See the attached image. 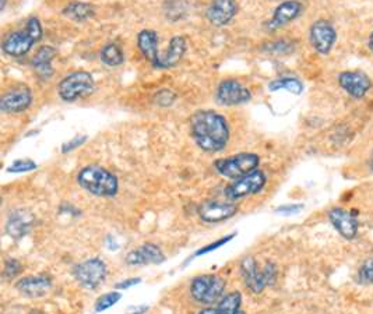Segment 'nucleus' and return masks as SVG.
<instances>
[{"instance_id":"obj_34","label":"nucleus","mask_w":373,"mask_h":314,"mask_svg":"<svg viewBox=\"0 0 373 314\" xmlns=\"http://www.w3.org/2000/svg\"><path fill=\"white\" fill-rule=\"evenodd\" d=\"M232 238H235V233H231V235H228V236H225V238H221L219 240H217V242H214V243H210V245H207V246L201 247L199 251H196V253H194V256H196V257H199V256H203V254L211 253V251H214V250L219 249L221 246H224L225 243H228V242H229Z\"/></svg>"},{"instance_id":"obj_15","label":"nucleus","mask_w":373,"mask_h":314,"mask_svg":"<svg viewBox=\"0 0 373 314\" xmlns=\"http://www.w3.org/2000/svg\"><path fill=\"white\" fill-rule=\"evenodd\" d=\"M33 99L34 95L28 85L13 87L0 99V109L3 113H22L31 106Z\"/></svg>"},{"instance_id":"obj_3","label":"nucleus","mask_w":373,"mask_h":314,"mask_svg":"<svg viewBox=\"0 0 373 314\" xmlns=\"http://www.w3.org/2000/svg\"><path fill=\"white\" fill-rule=\"evenodd\" d=\"M44 30L38 17H30L24 30H17L9 34L3 44L2 51L10 58H23L26 56L35 44L42 40Z\"/></svg>"},{"instance_id":"obj_1","label":"nucleus","mask_w":373,"mask_h":314,"mask_svg":"<svg viewBox=\"0 0 373 314\" xmlns=\"http://www.w3.org/2000/svg\"><path fill=\"white\" fill-rule=\"evenodd\" d=\"M190 134L196 145L207 154L225 149L231 137L226 119L210 109L199 110L190 117Z\"/></svg>"},{"instance_id":"obj_12","label":"nucleus","mask_w":373,"mask_h":314,"mask_svg":"<svg viewBox=\"0 0 373 314\" xmlns=\"http://www.w3.org/2000/svg\"><path fill=\"white\" fill-rule=\"evenodd\" d=\"M251 99H252L251 90L235 78L221 81L215 92V101L221 106H238L247 104Z\"/></svg>"},{"instance_id":"obj_17","label":"nucleus","mask_w":373,"mask_h":314,"mask_svg":"<svg viewBox=\"0 0 373 314\" xmlns=\"http://www.w3.org/2000/svg\"><path fill=\"white\" fill-rule=\"evenodd\" d=\"M35 225V215L28 210H15L6 221V232L10 238L20 240L27 236Z\"/></svg>"},{"instance_id":"obj_31","label":"nucleus","mask_w":373,"mask_h":314,"mask_svg":"<svg viewBox=\"0 0 373 314\" xmlns=\"http://www.w3.org/2000/svg\"><path fill=\"white\" fill-rule=\"evenodd\" d=\"M176 101V94L171 90H161L154 95V104L160 108H169Z\"/></svg>"},{"instance_id":"obj_29","label":"nucleus","mask_w":373,"mask_h":314,"mask_svg":"<svg viewBox=\"0 0 373 314\" xmlns=\"http://www.w3.org/2000/svg\"><path fill=\"white\" fill-rule=\"evenodd\" d=\"M267 52H272L273 55H283V53H290L294 51V44L287 40H280V41H273L272 44H267L265 48Z\"/></svg>"},{"instance_id":"obj_23","label":"nucleus","mask_w":373,"mask_h":314,"mask_svg":"<svg viewBox=\"0 0 373 314\" xmlns=\"http://www.w3.org/2000/svg\"><path fill=\"white\" fill-rule=\"evenodd\" d=\"M56 56V49L49 45L41 47L34 59H33V69L35 70L38 78L47 81L53 76V67H52V60Z\"/></svg>"},{"instance_id":"obj_10","label":"nucleus","mask_w":373,"mask_h":314,"mask_svg":"<svg viewBox=\"0 0 373 314\" xmlns=\"http://www.w3.org/2000/svg\"><path fill=\"white\" fill-rule=\"evenodd\" d=\"M337 30L327 19H319L309 27V42L320 56H329L337 42Z\"/></svg>"},{"instance_id":"obj_16","label":"nucleus","mask_w":373,"mask_h":314,"mask_svg":"<svg viewBox=\"0 0 373 314\" xmlns=\"http://www.w3.org/2000/svg\"><path fill=\"white\" fill-rule=\"evenodd\" d=\"M236 0H213L206 10V19L214 27L228 26L238 15Z\"/></svg>"},{"instance_id":"obj_8","label":"nucleus","mask_w":373,"mask_h":314,"mask_svg":"<svg viewBox=\"0 0 373 314\" xmlns=\"http://www.w3.org/2000/svg\"><path fill=\"white\" fill-rule=\"evenodd\" d=\"M266 185H267L266 174L260 170H256L239 179L232 181V183H229L225 188L224 195L229 201H238L260 193L266 188Z\"/></svg>"},{"instance_id":"obj_41","label":"nucleus","mask_w":373,"mask_h":314,"mask_svg":"<svg viewBox=\"0 0 373 314\" xmlns=\"http://www.w3.org/2000/svg\"><path fill=\"white\" fill-rule=\"evenodd\" d=\"M369 168H370V171L373 172V154H372V156H370V161H369Z\"/></svg>"},{"instance_id":"obj_39","label":"nucleus","mask_w":373,"mask_h":314,"mask_svg":"<svg viewBox=\"0 0 373 314\" xmlns=\"http://www.w3.org/2000/svg\"><path fill=\"white\" fill-rule=\"evenodd\" d=\"M147 310H149L147 306H136V307H132V310H129L128 314H144Z\"/></svg>"},{"instance_id":"obj_19","label":"nucleus","mask_w":373,"mask_h":314,"mask_svg":"<svg viewBox=\"0 0 373 314\" xmlns=\"http://www.w3.org/2000/svg\"><path fill=\"white\" fill-rule=\"evenodd\" d=\"M165 261V254L160 246L156 243H143L126 256L128 265H150L163 264Z\"/></svg>"},{"instance_id":"obj_26","label":"nucleus","mask_w":373,"mask_h":314,"mask_svg":"<svg viewBox=\"0 0 373 314\" xmlns=\"http://www.w3.org/2000/svg\"><path fill=\"white\" fill-rule=\"evenodd\" d=\"M224 314H246L242 310V293L239 290L229 292L222 296L217 306Z\"/></svg>"},{"instance_id":"obj_32","label":"nucleus","mask_w":373,"mask_h":314,"mask_svg":"<svg viewBox=\"0 0 373 314\" xmlns=\"http://www.w3.org/2000/svg\"><path fill=\"white\" fill-rule=\"evenodd\" d=\"M37 170V164L31 160H16L9 168L8 172L10 174H26Z\"/></svg>"},{"instance_id":"obj_2","label":"nucleus","mask_w":373,"mask_h":314,"mask_svg":"<svg viewBox=\"0 0 373 314\" xmlns=\"http://www.w3.org/2000/svg\"><path fill=\"white\" fill-rule=\"evenodd\" d=\"M77 183L95 197L110 199L119 192L117 178L99 165H88L77 175Z\"/></svg>"},{"instance_id":"obj_24","label":"nucleus","mask_w":373,"mask_h":314,"mask_svg":"<svg viewBox=\"0 0 373 314\" xmlns=\"http://www.w3.org/2000/svg\"><path fill=\"white\" fill-rule=\"evenodd\" d=\"M63 16L76 23H84L95 16V8L85 2H70L63 8Z\"/></svg>"},{"instance_id":"obj_25","label":"nucleus","mask_w":373,"mask_h":314,"mask_svg":"<svg viewBox=\"0 0 373 314\" xmlns=\"http://www.w3.org/2000/svg\"><path fill=\"white\" fill-rule=\"evenodd\" d=\"M305 87L304 83L297 77H281L276 78L269 84V91L277 92V91H287L294 95H301L304 92Z\"/></svg>"},{"instance_id":"obj_13","label":"nucleus","mask_w":373,"mask_h":314,"mask_svg":"<svg viewBox=\"0 0 373 314\" xmlns=\"http://www.w3.org/2000/svg\"><path fill=\"white\" fill-rule=\"evenodd\" d=\"M238 211L239 207L235 201L207 200L199 206L197 215L206 224H219L235 217Z\"/></svg>"},{"instance_id":"obj_18","label":"nucleus","mask_w":373,"mask_h":314,"mask_svg":"<svg viewBox=\"0 0 373 314\" xmlns=\"http://www.w3.org/2000/svg\"><path fill=\"white\" fill-rule=\"evenodd\" d=\"M329 220L342 238L352 240L358 235L359 222L355 213L335 207L329 211Z\"/></svg>"},{"instance_id":"obj_5","label":"nucleus","mask_w":373,"mask_h":314,"mask_svg":"<svg viewBox=\"0 0 373 314\" xmlns=\"http://www.w3.org/2000/svg\"><path fill=\"white\" fill-rule=\"evenodd\" d=\"M260 156L255 152H240L236 155L219 158L214 163V170L218 175L235 181L247 174L259 170Z\"/></svg>"},{"instance_id":"obj_40","label":"nucleus","mask_w":373,"mask_h":314,"mask_svg":"<svg viewBox=\"0 0 373 314\" xmlns=\"http://www.w3.org/2000/svg\"><path fill=\"white\" fill-rule=\"evenodd\" d=\"M367 48L373 53V30H372V33L369 34V38H367Z\"/></svg>"},{"instance_id":"obj_30","label":"nucleus","mask_w":373,"mask_h":314,"mask_svg":"<svg viewBox=\"0 0 373 314\" xmlns=\"http://www.w3.org/2000/svg\"><path fill=\"white\" fill-rule=\"evenodd\" d=\"M23 271V264L20 263V260L17 258H8L5 261V267H3V276L6 279H13L16 276H19Z\"/></svg>"},{"instance_id":"obj_33","label":"nucleus","mask_w":373,"mask_h":314,"mask_svg":"<svg viewBox=\"0 0 373 314\" xmlns=\"http://www.w3.org/2000/svg\"><path fill=\"white\" fill-rule=\"evenodd\" d=\"M359 281L366 285H373V258L366 260L359 268Z\"/></svg>"},{"instance_id":"obj_28","label":"nucleus","mask_w":373,"mask_h":314,"mask_svg":"<svg viewBox=\"0 0 373 314\" xmlns=\"http://www.w3.org/2000/svg\"><path fill=\"white\" fill-rule=\"evenodd\" d=\"M120 299H122V295L119 292H108V293H103L95 301V311L97 313L105 311V310L110 308L112 306H115Z\"/></svg>"},{"instance_id":"obj_7","label":"nucleus","mask_w":373,"mask_h":314,"mask_svg":"<svg viewBox=\"0 0 373 314\" xmlns=\"http://www.w3.org/2000/svg\"><path fill=\"white\" fill-rule=\"evenodd\" d=\"M95 88V81L91 73L85 70H77L66 77L58 85V94L65 102H74L90 95Z\"/></svg>"},{"instance_id":"obj_9","label":"nucleus","mask_w":373,"mask_h":314,"mask_svg":"<svg viewBox=\"0 0 373 314\" xmlns=\"http://www.w3.org/2000/svg\"><path fill=\"white\" fill-rule=\"evenodd\" d=\"M72 272L80 286L94 290L105 282L108 276V267L103 260L92 257L76 264Z\"/></svg>"},{"instance_id":"obj_4","label":"nucleus","mask_w":373,"mask_h":314,"mask_svg":"<svg viewBox=\"0 0 373 314\" xmlns=\"http://www.w3.org/2000/svg\"><path fill=\"white\" fill-rule=\"evenodd\" d=\"M239 274L243 285L252 293L259 295L276 282L277 267L273 263H267L260 267L255 257H246L240 261Z\"/></svg>"},{"instance_id":"obj_11","label":"nucleus","mask_w":373,"mask_h":314,"mask_svg":"<svg viewBox=\"0 0 373 314\" xmlns=\"http://www.w3.org/2000/svg\"><path fill=\"white\" fill-rule=\"evenodd\" d=\"M337 83L340 88L351 98L354 99H362L365 98L372 87L373 81L372 78L360 70H344L337 74Z\"/></svg>"},{"instance_id":"obj_37","label":"nucleus","mask_w":373,"mask_h":314,"mask_svg":"<svg viewBox=\"0 0 373 314\" xmlns=\"http://www.w3.org/2000/svg\"><path fill=\"white\" fill-rule=\"evenodd\" d=\"M140 282H142V278H129V279L116 282L115 283V288L116 289H129V288H132L135 285H139Z\"/></svg>"},{"instance_id":"obj_35","label":"nucleus","mask_w":373,"mask_h":314,"mask_svg":"<svg viewBox=\"0 0 373 314\" xmlns=\"http://www.w3.org/2000/svg\"><path fill=\"white\" fill-rule=\"evenodd\" d=\"M85 141H87V135H84V134H81V135H76V137H73L72 140L66 141V142L62 145V152H63V154H69V152L77 149L78 147H81Z\"/></svg>"},{"instance_id":"obj_42","label":"nucleus","mask_w":373,"mask_h":314,"mask_svg":"<svg viewBox=\"0 0 373 314\" xmlns=\"http://www.w3.org/2000/svg\"><path fill=\"white\" fill-rule=\"evenodd\" d=\"M6 2H8V0H2V5H0V10H3V9H5Z\"/></svg>"},{"instance_id":"obj_36","label":"nucleus","mask_w":373,"mask_h":314,"mask_svg":"<svg viewBox=\"0 0 373 314\" xmlns=\"http://www.w3.org/2000/svg\"><path fill=\"white\" fill-rule=\"evenodd\" d=\"M304 210L302 204H288V206H281L276 210L277 214H283V215H294L298 214Z\"/></svg>"},{"instance_id":"obj_27","label":"nucleus","mask_w":373,"mask_h":314,"mask_svg":"<svg viewBox=\"0 0 373 314\" xmlns=\"http://www.w3.org/2000/svg\"><path fill=\"white\" fill-rule=\"evenodd\" d=\"M99 58L102 60L103 65H106L108 67H119L120 65H123L124 62V55L123 51L120 49V47L115 42H109L106 44L99 53Z\"/></svg>"},{"instance_id":"obj_38","label":"nucleus","mask_w":373,"mask_h":314,"mask_svg":"<svg viewBox=\"0 0 373 314\" xmlns=\"http://www.w3.org/2000/svg\"><path fill=\"white\" fill-rule=\"evenodd\" d=\"M197 314H224L218 307H206L201 308Z\"/></svg>"},{"instance_id":"obj_20","label":"nucleus","mask_w":373,"mask_h":314,"mask_svg":"<svg viewBox=\"0 0 373 314\" xmlns=\"http://www.w3.org/2000/svg\"><path fill=\"white\" fill-rule=\"evenodd\" d=\"M16 288L22 295L27 297H31V299L42 297L51 290L52 278L47 274L24 276L16 283Z\"/></svg>"},{"instance_id":"obj_21","label":"nucleus","mask_w":373,"mask_h":314,"mask_svg":"<svg viewBox=\"0 0 373 314\" xmlns=\"http://www.w3.org/2000/svg\"><path fill=\"white\" fill-rule=\"evenodd\" d=\"M138 47L143 56L156 67H160V44H158V35L153 30H143L138 35Z\"/></svg>"},{"instance_id":"obj_22","label":"nucleus","mask_w":373,"mask_h":314,"mask_svg":"<svg viewBox=\"0 0 373 314\" xmlns=\"http://www.w3.org/2000/svg\"><path fill=\"white\" fill-rule=\"evenodd\" d=\"M188 51V41L182 35H175L171 38L169 49L160 58L158 69H172L179 65Z\"/></svg>"},{"instance_id":"obj_14","label":"nucleus","mask_w":373,"mask_h":314,"mask_svg":"<svg viewBox=\"0 0 373 314\" xmlns=\"http://www.w3.org/2000/svg\"><path fill=\"white\" fill-rule=\"evenodd\" d=\"M304 13V5L299 0H284L273 12L272 19L265 24L267 33H276L294 23Z\"/></svg>"},{"instance_id":"obj_6","label":"nucleus","mask_w":373,"mask_h":314,"mask_svg":"<svg viewBox=\"0 0 373 314\" xmlns=\"http://www.w3.org/2000/svg\"><path fill=\"white\" fill-rule=\"evenodd\" d=\"M226 282L224 278L215 274L197 275L190 282V295L200 304L218 303L225 292Z\"/></svg>"}]
</instances>
